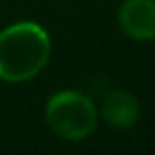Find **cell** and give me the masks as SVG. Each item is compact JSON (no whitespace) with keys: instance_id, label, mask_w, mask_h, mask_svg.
Wrapping results in <instances>:
<instances>
[{"instance_id":"3","label":"cell","mask_w":155,"mask_h":155,"mask_svg":"<svg viewBox=\"0 0 155 155\" xmlns=\"http://www.w3.org/2000/svg\"><path fill=\"white\" fill-rule=\"evenodd\" d=\"M117 21L132 41H155V0H123L117 11Z\"/></svg>"},{"instance_id":"4","label":"cell","mask_w":155,"mask_h":155,"mask_svg":"<svg viewBox=\"0 0 155 155\" xmlns=\"http://www.w3.org/2000/svg\"><path fill=\"white\" fill-rule=\"evenodd\" d=\"M98 115H102L106 125L115 130H130L140 117V102L127 89H113L102 100Z\"/></svg>"},{"instance_id":"2","label":"cell","mask_w":155,"mask_h":155,"mask_svg":"<svg viewBox=\"0 0 155 155\" xmlns=\"http://www.w3.org/2000/svg\"><path fill=\"white\" fill-rule=\"evenodd\" d=\"M45 121L55 136L79 142L96 130L98 108L94 100L85 94L74 89H62L47 100Z\"/></svg>"},{"instance_id":"1","label":"cell","mask_w":155,"mask_h":155,"mask_svg":"<svg viewBox=\"0 0 155 155\" xmlns=\"http://www.w3.org/2000/svg\"><path fill=\"white\" fill-rule=\"evenodd\" d=\"M51 38L36 21H17L0 32V79L24 83L34 79L49 62Z\"/></svg>"}]
</instances>
